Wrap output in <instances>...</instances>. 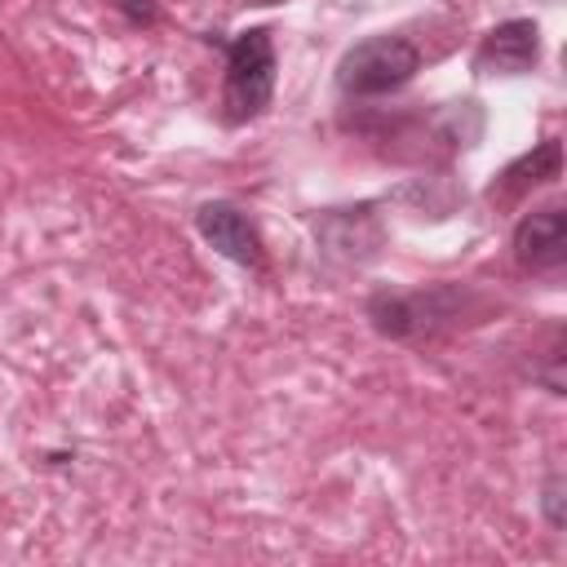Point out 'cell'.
I'll use <instances>...</instances> for the list:
<instances>
[{"label": "cell", "mask_w": 567, "mask_h": 567, "mask_svg": "<svg viewBox=\"0 0 567 567\" xmlns=\"http://www.w3.org/2000/svg\"><path fill=\"white\" fill-rule=\"evenodd\" d=\"M275 93V44L270 31L252 27L226 44V84H221V106L230 124H244L266 111Z\"/></svg>", "instance_id": "6da1fadb"}, {"label": "cell", "mask_w": 567, "mask_h": 567, "mask_svg": "<svg viewBox=\"0 0 567 567\" xmlns=\"http://www.w3.org/2000/svg\"><path fill=\"white\" fill-rule=\"evenodd\" d=\"M416 66H421V53L403 35H372L341 53L337 84L350 97H377V93L403 89L416 75Z\"/></svg>", "instance_id": "7a4b0ae2"}, {"label": "cell", "mask_w": 567, "mask_h": 567, "mask_svg": "<svg viewBox=\"0 0 567 567\" xmlns=\"http://www.w3.org/2000/svg\"><path fill=\"white\" fill-rule=\"evenodd\" d=\"M540 58V27L532 18H509V22H496L478 53H474V71L483 75H523L532 71Z\"/></svg>", "instance_id": "3957f363"}, {"label": "cell", "mask_w": 567, "mask_h": 567, "mask_svg": "<svg viewBox=\"0 0 567 567\" xmlns=\"http://www.w3.org/2000/svg\"><path fill=\"white\" fill-rule=\"evenodd\" d=\"M514 257L527 270H554L567 257V213L558 204L527 213L514 226Z\"/></svg>", "instance_id": "277c9868"}, {"label": "cell", "mask_w": 567, "mask_h": 567, "mask_svg": "<svg viewBox=\"0 0 567 567\" xmlns=\"http://www.w3.org/2000/svg\"><path fill=\"white\" fill-rule=\"evenodd\" d=\"M195 226H199V235H204L221 257H230V261H239V266H261V239H257L252 221H248L235 204H226V199L204 204V208L195 213Z\"/></svg>", "instance_id": "5b68a950"}, {"label": "cell", "mask_w": 567, "mask_h": 567, "mask_svg": "<svg viewBox=\"0 0 567 567\" xmlns=\"http://www.w3.org/2000/svg\"><path fill=\"white\" fill-rule=\"evenodd\" d=\"M319 244L328 257L341 261H368L381 244V226L372 217V208H332L319 217Z\"/></svg>", "instance_id": "8992f818"}, {"label": "cell", "mask_w": 567, "mask_h": 567, "mask_svg": "<svg viewBox=\"0 0 567 567\" xmlns=\"http://www.w3.org/2000/svg\"><path fill=\"white\" fill-rule=\"evenodd\" d=\"M558 173H563V146H558V137H545L540 146H532L527 155H518L509 168H501V177L492 182L487 195L501 199V204H509V199L527 195L532 186H540V182H549Z\"/></svg>", "instance_id": "52a82bcc"}, {"label": "cell", "mask_w": 567, "mask_h": 567, "mask_svg": "<svg viewBox=\"0 0 567 567\" xmlns=\"http://www.w3.org/2000/svg\"><path fill=\"white\" fill-rule=\"evenodd\" d=\"M545 518H549L554 527L567 523V514H563V478H558V474L545 483Z\"/></svg>", "instance_id": "ba28073f"}, {"label": "cell", "mask_w": 567, "mask_h": 567, "mask_svg": "<svg viewBox=\"0 0 567 567\" xmlns=\"http://www.w3.org/2000/svg\"><path fill=\"white\" fill-rule=\"evenodd\" d=\"M120 9H124V13H128V22H137V27L155 22V4H151V0H120Z\"/></svg>", "instance_id": "9c48e42d"}, {"label": "cell", "mask_w": 567, "mask_h": 567, "mask_svg": "<svg viewBox=\"0 0 567 567\" xmlns=\"http://www.w3.org/2000/svg\"><path fill=\"white\" fill-rule=\"evenodd\" d=\"M248 4H284V0H248Z\"/></svg>", "instance_id": "30bf717a"}]
</instances>
